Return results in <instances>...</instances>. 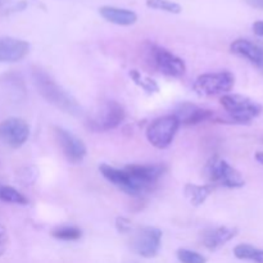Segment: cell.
<instances>
[{
    "instance_id": "cell-4",
    "label": "cell",
    "mask_w": 263,
    "mask_h": 263,
    "mask_svg": "<svg viewBox=\"0 0 263 263\" xmlns=\"http://www.w3.org/2000/svg\"><path fill=\"white\" fill-rule=\"evenodd\" d=\"M235 85V77L231 72L222 71L216 73L200 74L194 82V90L199 95L212 97V95L229 94Z\"/></svg>"
},
{
    "instance_id": "cell-16",
    "label": "cell",
    "mask_w": 263,
    "mask_h": 263,
    "mask_svg": "<svg viewBox=\"0 0 263 263\" xmlns=\"http://www.w3.org/2000/svg\"><path fill=\"white\" fill-rule=\"evenodd\" d=\"M238 234V229L228 228V226H221V228L208 229L203 233L202 243L210 251H217L221 247L234 239Z\"/></svg>"
},
{
    "instance_id": "cell-14",
    "label": "cell",
    "mask_w": 263,
    "mask_h": 263,
    "mask_svg": "<svg viewBox=\"0 0 263 263\" xmlns=\"http://www.w3.org/2000/svg\"><path fill=\"white\" fill-rule=\"evenodd\" d=\"M231 53L247 59L263 72V45L248 39H238L230 46Z\"/></svg>"
},
{
    "instance_id": "cell-10",
    "label": "cell",
    "mask_w": 263,
    "mask_h": 263,
    "mask_svg": "<svg viewBox=\"0 0 263 263\" xmlns=\"http://www.w3.org/2000/svg\"><path fill=\"white\" fill-rule=\"evenodd\" d=\"M54 136L67 161L73 164L84 161L86 157V146L81 139L62 127H54Z\"/></svg>"
},
{
    "instance_id": "cell-26",
    "label": "cell",
    "mask_w": 263,
    "mask_h": 263,
    "mask_svg": "<svg viewBox=\"0 0 263 263\" xmlns=\"http://www.w3.org/2000/svg\"><path fill=\"white\" fill-rule=\"evenodd\" d=\"M8 247V233L7 229L3 225H0V257L5 253Z\"/></svg>"
},
{
    "instance_id": "cell-30",
    "label": "cell",
    "mask_w": 263,
    "mask_h": 263,
    "mask_svg": "<svg viewBox=\"0 0 263 263\" xmlns=\"http://www.w3.org/2000/svg\"><path fill=\"white\" fill-rule=\"evenodd\" d=\"M9 2H10V0H0V9H2L4 5H7Z\"/></svg>"
},
{
    "instance_id": "cell-13",
    "label": "cell",
    "mask_w": 263,
    "mask_h": 263,
    "mask_svg": "<svg viewBox=\"0 0 263 263\" xmlns=\"http://www.w3.org/2000/svg\"><path fill=\"white\" fill-rule=\"evenodd\" d=\"M30 51V44L25 40L4 36L0 37V63H14L25 58Z\"/></svg>"
},
{
    "instance_id": "cell-27",
    "label": "cell",
    "mask_w": 263,
    "mask_h": 263,
    "mask_svg": "<svg viewBox=\"0 0 263 263\" xmlns=\"http://www.w3.org/2000/svg\"><path fill=\"white\" fill-rule=\"evenodd\" d=\"M253 32L259 37H263V21H257L253 23Z\"/></svg>"
},
{
    "instance_id": "cell-17",
    "label": "cell",
    "mask_w": 263,
    "mask_h": 263,
    "mask_svg": "<svg viewBox=\"0 0 263 263\" xmlns=\"http://www.w3.org/2000/svg\"><path fill=\"white\" fill-rule=\"evenodd\" d=\"M100 15L104 18L105 21L110 23H115L118 26H131L138 21V15L134 10L125 9V8H117V7H109L105 5L99 9Z\"/></svg>"
},
{
    "instance_id": "cell-23",
    "label": "cell",
    "mask_w": 263,
    "mask_h": 263,
    "mask_svg": "<svg viewBox=\"0 0 263 263\" xmlns=\"http://www.w3.org/2000/svg\"><path fill=\"white\" fill-rule=\"evenodd\" d=\"M177 258L181 263H207L205 257L197 253V252L189 251V249H179Z\"/></svg>"
},
{
    "instance_id": "cell-19",
    "label": "cell",
    "mask_w": 263,
    "mask_h": 263,
    "mask_svg": "<svg viewBox=\"0 0 263 263\" xmlns=\"http://www.w3.org/2000/svg\"><path fill=\"white\" fill-rule=\"evenodd\" d=\"M234 256L238 259L253 263H263V249L256 248L251 244H239L234 248Z\"/></svg>"
},
{
    "instance_id": "cell-11",
    "label": "cell",
    "mask_w": 263,
    "mask_h": 263,
    "mask_svg": "<svg viewBox=\"0 0 263 263\" xmlns=\"http://www.w3.org/2000/svg\"><path fill=\"white\" fill-rule=\"evenodd\" d=\"M99 171L110 184H113L115 186H117L118 189H121L122 192L127 193L128 195H140L144 192H146L140 184H139L136 180L133 179L130 174L125 170H118L116 167L109 166V164H100Z\"/></svg>"
},
{
    "instance_id": "cell-18",
    "label": "cell",
    "mask_w": 263,
    "mask_h": 263,
    "mask_svg": "<svg viewBox=\"0 0 263 263\" xmlns=\"http://www.w3.org/2000/svg\"><path fill=\"white\" fill-rule=\"evenodd\" d=\"M215 190V185H195L186 184L184 187V194L190 203L195 207L203 204L207 200V198L212 194Z\"/></svg>"
},
{
    "instance_id": "cell-1",
    "label": "cell",
    "mask_w": 263,
    "mask_h": 263,
    "mask_svg": "<svg viewBox=\"0 0 263 263\" xmlns=\"http://www.w3.org/2000/svg\"><path fill=\"white\" fill-rule=\"evenodd\" d=\"M32 79L39 94L46 102L68 115L79 116L81 113V107L76 102V99L72 98V95L68 94L61 85L57 84L50 74L41 69H35L32 73Z\"/></svg>"
},
{
    "instance_id": "cell-21",
    "label": "cell",
    "mask_w": 263,
    "mask_h": 263,
    "mask_svg": "<svg viewBox=\"0 0 263 263\" xmlns=\"http://www.w3.org/2000/svg\"><path fill=\"white\" fill-rule=\"evenodd\" d=\"M51 235H53L55 239H59V240L74 241V240H79V239L81 238L82 231L80 230L79 228H76V226L62 225L54 229Z\"/></svg>"
},
{
    "instance_id": "cell-6",
    "label": "cell",
    "mask_w": 263,
    "mask_h": 263,
    "mask_svg": "<svg viewBox=\"0 0 263 263\" xmlns=\"http://www.w3.org/2000/svg\"><path fill=\"white\" fill-rule=\"evenodd\" d=\"M148 54L152 66L166 76L181 77L186 71L184 61L167 49L152 44L149 45Z\"/></svg>"
},
{
    "instance_id": "cell-3",
    "label": "cell",
    "mask_w": 263,
    "mask_h": 263,
    "mask_svg": "<svg viewBox=\"0 0 263 263\" xmlns=\"http://www.w3.org/2000/svg\"><path fill=\"white\" fill-rule=\"evenodd\" d=\"M126 117L125 108L116 100H107L103 103L97 112L87 118L86 126L95 133H104L113 130L123 122Z\"/></svg>"
},
{
    "instance_id": "cell-25",
    "label": "cell",
    "mask_w": 263,
    "mask_h": 263,
    "mask_svg": "<svg viewBox=\"0 0 263 263\" xmlns=\"http://www.w3.org/2000/svg\"><path fill=\"white\" fill-rule=\"evenodd\" d=\"M116 228L117 230L120 231L121 234H126V233H130L131 231V222L125 217H118L116 220Z\"/></svg>"
},
{
    "instance_id": "cell-2",
    "label": "cell",
    "mask_w": 263,
    "mask_h": 263,
    "mask_svg": "<svg viewBox=\"0 0 263 263\" xmlns=\"http://www.w3.org/2000/svg\"><path fill=\"white\" fill-rule=\"evenodd\" d=\"M221 105L234 123H248L262 113V105L256 100L239 94L221 97Z\"/></svg>"
},
{
    "instance_id": "cell-29",
    "label": "cell",
    "mask_w": 263,
    "mask_h": 263,
    "mask_svg": "<svg viewBox=\"0 0 263 263\" xmlns=\"http://www.w3.org/2000/svg\"><path fill=\"white\" fill-rule=\"evenodd\" d=\"M256 159L259 162V163L263 164V152H258V153H256Z\"/></svg>"
},
{
    "instance_id": "cell-5",
    "label": "cell",
    "mask_w": 263,
    "mask_h": 263,
    "mask_svg": "<svg viewBox=\"0 0 263 263\" xmlns=\"http://www.w3.org/2000/svg\"><path fill=\"white\" fill-rule=\"evenodd\" d=\"M180 125L181 123L174 115L157 118L148 126L146 139L156 148L166 149L174 140Z\"/></svg>"
},
{
    "instance_id": "cell-8",
    "label": "cell",
    "mask_w": 263,
    "mask_h": 263,
    "mask_svg": "<svg viewBox=\"0 0 263 263\" xmlns=\"http://www.w3.org/2000/svg\"><path fill=\"white\" fill-rule=\"evenodd\" d=\"M162 233L161 230L151 226L136 229L131 238V248L144 258H153L161 249Z\"/></svg>"
},
{
    "instance_id": "cell-20",
    "label": "cell",
    "mask_w": 263,
    "mask_h": 263,
    "mask_svg": "<svg viewBox=\"0 0 263 263\" xmlns=\"http://www.w3.org/2000/svg\"><path fill=\"white\" fill-rule=\"evenodd\" d=\"M0 202L12 203V204H27V198L23 194H21L17 189L8 185L0 184Z\"/></svg>"
},
{
    "instance_id": "cell-9",
    "label": "cell",
    "mask_w": 263,
    "mask_h": 263,
    "mask_svg": "<svg viewBox=\"0 0 263 263\" xmlns=\"http://www.w3.org/2000/svg\"><path fill=\"white\" fill-rule=\"evenodd\" d=\"M30 136V126L18 117L7 118L0 123V140L9 148H21Z\"/></svg>"
},
{
    "instance_id": "cell-28",
    "label": "cell",
    "mask_w": 263,
    "mask_h": 263,
    "mask_svg": "<svg viewBox=\"0 0 263 263\" xmlns=\"http://www.w3.org/2000/svg\"><path fill=\"white\" fill-rule=\"evenodd\" d=\"M251 7L256 8V9H262L263 10V0H246Z\"/></svg>"
},
{
    "instance_id": "cell-7",
    "label": "cell",
    "mask_w": 263,
    "mask_h": 263,
    "mask_svg": "<svg viewBox=\"0 0 263 263\" xmlns=\"http://www.w3.org/2000/svg\"><path fill=\"white\" fill-rule=\"evenodd\" d=\"M207 175L212 185L229 189H239L246 185L240 172L223 159H212L207 166Z\"/></svg>"
},
{
    "instance_id": "cell-24",
    "label": "cell",
    "mask_w": 263,
    "mask_h": 263,
    "mask_svg": "<svg viewBox=\"0 0 263 263\" xmlns=\"http://www.w3.org/2000/svg\"><path fill=\"white\" fill-rule=\"evenodd\" d=\"M130 76L133 77L134 81H135L139 86H141L144 90H146V91H154V90L157 91V90H158V86H157L156 82L151 81V80H148V79L144 81L143 77L140 76V73H139L138 71H135V69L130 72Z\"/></svg>"
},
{
    "instance_id": "cell-22",
    "label": "cell",
    "mask_w": 263,
    "mask_h": 263,
    "mask_svg": "<svg viewBox=\"0 0 263 263\" xmlns=\"http://www.w3.org/2000/svg\"><path fill=\"white\" fill-rule=\"evenodd\" d=\"M146 5L152 9L163 10V12L172 13V14H179L181 13V5L171 0H146Z\"/></svg>"
},
{
    "instance_id": "cell-12",
    "label": "cell",
    "mask_w": 263,
    "mask_h": 263,
    "mask_svg": "<svg viewBox=\"0 0 263 263\" xmlns=\"http://www.w3.org/2000/svg\"><path fill=\"white\" fill-rule=\"evenodd\" d=\"M164 170L166 168L162 164H128L125 167V171H127L146 192L163 176Z\"/></svg>"
},
{
    "instance_id": "cell-15",
    "label": "cell",
    "mask_w": 263,
    "mask_h": 263,
    "mask_svg": "<svg viewBox=\"0 0 263 263\" xmlns=\"http://www.w3.org/2000/svg\"><path fill=\"white\" fill-rule=\"evenodd\" d=\"M175 117L180 121V123L184 125H198V123L205 122V121H215V113L212 110L203 109L198 105L192 103H181L176 108L174 113Z\"/></svg>"
}]
</instances>
